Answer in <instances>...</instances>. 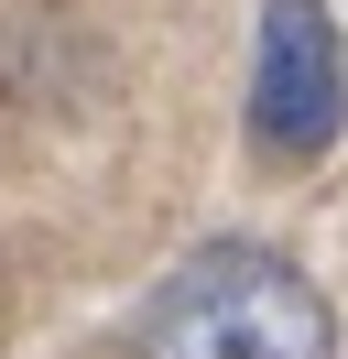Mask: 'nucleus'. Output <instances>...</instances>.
Listing matches in <instances>:
<instances>
[{"mask_svg": "<svg viewBox=\"0 0 348 359\" xmlns=\"http://www.w3.org/2000/svg\"><path fill=\"white\" fill-rule=\"evenodd\" d=\"M142 359H337V316L283 250L218 240L142 305Z\"/></svg>", "mask_w": 348, "mask_h": 359, "instance_id": "obj_1", "label": "nucleus"}, {"mask_svg": "<svg viewBox=\"0 0 348 359\" xmlns=\"http://www.w3.org/2000/svg\"><path fill=\"white\" fill-rule=\"evenodd\" d=\"M348 120V44L316 0H272L250 55V142L272 163H316Z\"/></svg>", "mask_w": 348, "mask_h": 359, "instance_id": "obj_2", "label": "nucleus"}]
</instances>
